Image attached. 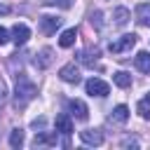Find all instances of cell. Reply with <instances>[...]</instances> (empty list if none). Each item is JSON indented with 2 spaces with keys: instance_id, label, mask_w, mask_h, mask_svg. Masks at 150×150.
Listing matches in <instances>:
<instances>
[{
  "instance_id": "7",
  "label": "cell",
  "mask_w": 150,
  "mask_h": 150,
  "mask_svg": "<svg viewBox=\"0 0 150 150\" xmlns=\"http://www.w3.org/2000/svg\"><path fill=\"white\" fill-rule=\"evenodd\" d=\"M68 108H70V112L75 115V120H80V122H84V120L89 117V108H87V103L80 101V98H70V101H68Z\"/></svg>"
},
{
  "instance_id": "5",
  "label": "cell",
  "mask_w": 150,
  "mask_h": 150,
  "mask_svg": "<svg viewBox=\"0 0 150 150\" xmlns=\"http://www.w3.org/2000/svg\"><path fill=\"white\" fill-rule=\"evenodd\" d=\"M59 77L63 80V82H68V84H77L82 77H80V68L75 66V63H66L61 70H59Z\"/></svg>"
},
{
  "instance_id": "13",
  "label": "cell",
  "mask_w": 150,
  "mask_h": 150,
  "mask_svg": "<svg viewBox=\"0 0 150 150\" xmlns=\"http://www.w3.org/2000/svg\"><path fill=\"white\" fill-rule=\"evenodd\" d=\"M129 120V108L127 105H115L112 112H110V122H117V124H124Z\"/></svg>"
},
{
  "instance_id": "23",
  "label": "cell",
  "mask_w": 150,
  "mask_h": 150,
  "mask_svg": "<svg viewBox=\"0 0 150 150\" xmlns=\"http://www.w3.org/2000/svg\"><path fill=\"white\" fill-rule=\"evenodd\" d=\"M47 5H59V7H63V9H68L70 5H73V0H45Z\"/></svg>"
},
{
  "instance_id": "3",
  "label": "cell",
  "mask_w": 150,
  "mask_h": 150,
  "mask_svg": "<svg viewBox=\"0 0 150 150\" xmlns=\"http://www.w3.org/2000/svg\"><path fill=\"white\" fill-rule=\"evenodd\" d=\"M84 89H87L89 96H98V98H103V96L110 94V84L103 82L101 77H89V80L84 82Z\"/></svg>"
},
{
  "instance_id": "25",
  "label": "cell",
  "mask_w": 150,
  "mask_h": 150,
  "mask_svg": "<svg viewBox=\"0 0 150 150\" xmlns=\"http://www.w3.org/2000/svg\"><path fill=\"white\" fill-rule=\"evenodd\" d=\"M91 23H96V28H101V12H94L91 14Z\"/></svg>"
},
{
  "instance_id": "26",
  "label": "cell",
  "mask_w": 150,
  "mask_h": 150,
  "mask_svg": "<svg viewBox=\"0 0 150 150\" xmlns=\"http://www.w3.org/2000/svg\"><path fill=\"white\" fill-rule=\"evenodd\" d=\"M7 12H9V7L7 5H0V14H7Z\"/></svg>"
},
{
  "instance_id": "20",
  "label": "cell",
  "mask_w": 150,
  "mask_h": 150,
  "mask_svg": "<svg viewBox=\"0 0 150 150\" xmlns=\"http://www.w3.org/2000/svg\"><path fill=\"white\" fill-rule=\"evenodd\" d=\"M96 56H98V52H96V49H94V54H91V52H82V54H80V61H82V63H87L89 68H94V66H96Z\"/></svg>"
},
{
  "instance_id": "1",
  "label": "cell",
  "mask_w": 150,
  "mask_h": 150,
  "mask_svg": "<svg viewBox=\"0 0 150 150\" xmlns=\"http://www.w3.org/2000/svg\"><path fill=\"white\" fill-rule=\"evenodd\" d=\"M35 96H38V87L23 73H19L16 75V89H14V108L16 110H23Z\"/></svg>"
},
{
  "instance_id": "15",
  "label": "cell",
  "mask_w": 150,
  "mask_h": 150,
  "mask_svg": "<svg viewBox=\"0 0 150 150\" xmlns=\"http://www.w3.org/2000/svg\"><path fill=\"white\" fill-rule=\"evenodd\" d=\"M59 143V138H56V134H38L35 138H33V145L35 148H40V145H56Z\"/></svg>"
},
{
  "instance_id": "17",
  "label": "cell",
  "mask_w": 150,
  "mask_h": 150,
  "mask_svg": "<svg viewBox=\"0 0 150 150\" xmlns=\"http://www.w3.org/2000/svg\"><path fill=\"white\" fill-rule=\"evenodd\" d=\"M112 82H115L117 87L127 89V87H131V75H129L127 70H117V73H112Z\"/></svg>"
},
{
  "instance_id": "18",
  "label": "cell",
  "mask_w": 150,
  "mask_h": 150,
  "mask_svg": "<svg viewBox=\"0 0 150 150\" xmlns=\"http://www.w3.org/2000/svg\"><path fill=\"white\" fill-rule=\"evenodd\" d=\"M136 112H138L143 120H150V94H145V96L138 101V105H136Z\"/></svg>"
},
{
  "instance_id": "8",
  "label": "cell",
  "mask_w": 150,
  "mask_h": 150,
  "mask_svg": "<svg viewBox=\"0 0 150 150\" xmlns=\"http://www.w3.org/2000/svg\"><path fill=\"white\" fill-rule=\"evenodd\" d=\"M54 127H56V134H61V136H70V134H73V120H70V115H68V112L56 115Z\"/></svg>"
},
{
  "instance_id": "22",
  "label": "cell",
  "mask_w": 150,
  "mask_h": 150,
  "mask_svg": "<svg viewBox=\"0 0 150 150\" xmlns=\"http://www.w3.org/2000/svg\"><path fill=\"white\" fill-rule=\"evenodd\" d=\"M9 35H12V33H9V30H7L5 26H0V45H7V42L12 40Z\"/></svg>"
},
{
  "instance_id": "14",
  "label": "cell",
  "mask_w": 150,
  "mask_h": 150,
  "mask_svg": "<svg viewBox=\"0 0 150 150\" xmlns=\"http://www.w3.org/2000/svg\"><path fill=\"white\" fill-rule=\"evenodd\" d=\"M52 54H54V52H52L49 47H45L40 54H35V66H38V68H47V66L54 61V56H52Z\"/></svg>"
},
{
  "instance_id": "9",
  "label": "cell",
  "mask_w": 150,
  "mask_h": 150,
  "mask_svg": "<svg viewBox=\"0 0 150 150\" xmlns=\"http://www.w3.org/2000/svg\"><path fill=\"white\" fill-rule=\"evenodd\" d=\"M80 141L84 145H101L103 143V131L101 129H84V131H80Z\"/></svg>"
},
{
  "instance_id": "10",
  "label": "cell",
  "mask_w": 150,
  "mask_h": 150,
  "mask_svg": "<svg viewBox=\"0 0 150 150\" xmlns=\"http://www.w3.org/2000/svg\"><path fill=\"white\" fill-rule=\"evenodd\" d=\"M136 21L141 26H148L150 28V2H141L136 7Z\"/></svg>"
},
{
  "instance_id": "11",
  "label": "cell",
  "mask_w": 150,
  "mask_h": 150,
  "mask_svg": "<svg viewBox=\"0 0 150 150\" xmlns=\"http://www.w3.org/2000/svg\"><path fill=\"white\" fill-rule=\"evenodd\" d=\"M134 63H136V68H138L141 73L150 75V52H138L136 59H134Z\"/></svg>"
},
{
  "instance_id": "21",
  "label": "cell",
  "mask_w": 150,
  "mask_h": 150,
  "mask_svg": "<svg viewBox=\"0 0 150 150\" xmlns=\"http://www.w3.org/2000/svg\"><path fill=\"white\" fill-rule=\"evenodd\" d=\"M7 96H9V91H7V84L0 80V108L7 103Z\"/></svg>"
},
{
  "instance_id": "12",
  "label": "cell",
  "mask_w": 150,
  "mask_h": 150,
  "mask_svg": "<svg viewBox=\"0 0 150 150\" xmlns=\"http://www.w3.org/2000/svg\"><path fill=\"white\" fill-rule=\"evenodd\" d=\"M75 40H77V30H75V28H66V30L61 33V38H59V45H61L63 49H68V47L75 45Z\"/></svg>"
},
{
  "instance_id": "19",
  "label": "cell",
  "mask_w": 150,
  "mask_h": 150,
  "mask_svg": "<svg viewBox=\"0 0 150 150\" xmlns=\"http://www.w3.org/2000/svg\"><path fill=\"white\" fill-rule=\"evenodd\" d=\"M9 145H12L14 150L23 145V131H21V129H12V134H9Z\"/></svg>"
},
{
  "instance_id": "16",
  "label": "cell",
  "mask_w": 150,
  "mask_h": 150,
  "mask_svg": "<svg viewBox=\"0 0 150 150\" xmlns=\"http://www.w3.org/2000/svg\"><path fill=\"white\" fill-rule=\"evenodd\" d=\"M112 19H115V26H124V23L131 19V12H129L127 7H115V12H112Z\"/></svg>"
},
{
  "instance_id": "6",
  "label": "cell",
  "mask_w": 150,
  "mask_h": 150,
  "mask_svg": "<svg viewBox=\"0 0 150 150\" xmlns=\"http://www.w3.org/2000/svg\"><path fill=\"white\" fill-rule=\"evenodd\" d=\"M28 38H30V28H28L26 23H14V26H12V40H14L16 47L26 45Z\"/></svg>"
},
{
  "instance_id": "24",
  "label": "cell",
  "mask_w": 150,
  "mask_h": 150,
  "mask_svg": "<svg viewBox=\"0 0 150 150\" xmlns=\"http://www.w3.org/2000/svg\"><path fill=\"white\" fill-rule=\"evenodd\" d=\"M122 148H138V141L136 138H124L122 141Z\"/></svg>"
},
{
  "instance_id": "2",
  "label": "cell",
  "mask_w": 150,
  "mask_h": 150,
  "mask_svg": "<svg viewBox=\"0 0 150 150\" xmlns=\"http://www.w3.org/2000/svg\"><path fill=\"white\" fill-rule=\"evenodd\" d=\"M136 42H138V35L136 33H124L122 38H117V40H112L108 45V52L110 54H127V52H131V47Z\"/></svg>"
},
{
  "instance_id": "4",
  "label": "cell",
  "mask_w": 150,
  "mask_h": 150,
  "mask_svg": "<svg viewBox=\"0 0 150 150\" xmlns=\"http://www.w3.org/2000/svg\"><path fill=\"white\" fill-rule=\"evenodd\" d=\"M61 23H63V19H59V16H49V14L40 16V30L45 35H54L61 28Z\"/></svg>"
}]
</instances>
